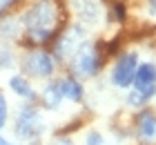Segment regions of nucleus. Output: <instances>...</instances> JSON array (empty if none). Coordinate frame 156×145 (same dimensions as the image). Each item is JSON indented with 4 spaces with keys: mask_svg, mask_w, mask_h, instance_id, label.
<instances>
[{
    "mask_svg": "<svg viewBox=\"0 0 156 145\" xmlns=\"http://www.w3.org/2000/svg\"><path fill=\"white\" fill-rule=\"evenodd\" d=\"M60 94H62V98L72 100V103H80L85 92H83V85L78 83L74 76H67V78L60 81Z\"/></svg>",
    "mask_w": 156,
    "mask_h": 145,
    "instance_id": "9d476101",
    "label": "nucleus"
},
{
    "mask_svg": "<svg viewBox=\"0 0 156 145\" xmlns=\"http://www.w3.org/2000/svg\"><path fill=\"white\" fill-rule=\"evenodd\" d=\"M136 69H138L136 54H125V56H120L118 63L114 65V69H112V83H114L116 87H129V85L134 83Z\"/></svg>",
    "mask_w": 156,
    "mask_h": 145,
    "instance_id": "0eeeda50",
    "label": "nucleus"
},
{
    "mask_svg": "<svg viewBox=\"0 0 156 145\" xmlns=\"http://www.w3.org/2000/svg\"><path fill=\"white\" fill-rule=\"evenodd\" d=\"M72 9L76 11V16L80 18L85 27H94L103 18L101 0H72Z\"/></svg>",
    "mask_w": 156,
    "mask_h": 145,
    "instance_id": "6e6552de",
    "label": "nucleus"
},
{
    "mask_svg": "<svg viewBox=\"0 0 156 145\" xmlns=\"http://www.w3.org/2000/svg\"><path fill=\"white\" fill-rule=\"evenodd\" d=\"M0 145H13V143H11V141H7L5 136H0Z\"/></svg>",
    "mask_w": 156,
    "mask_h": 145,
    "instance_id": "6ab92c4d",
    "label": "nucleus"
},
{
    "mask_svg": "<svg viewBox=\"0 0 156 145\" xmlns=\"http://www.w3.org/2000/svg\"><path fill=\"white\" fill-rule=\"evenodd\" d=\"M11 5H13V0H0V16H2V13L9 9Z\"/></svg>",
    "mask_w": 156,
    "mask_h": 145,
    "instance_id": "f3484780",
    "label": "nucleus"
},
{
    "mask_svg": "<svg viewBox=\"0 0 156 145\" xmlns=\"http://www.w3.org/2000/svg\"><path fill=\"white\" fill-rule=\"evenodd\" d=\"M45 132V121H42L40 112L34 105H25L20 107L13 121V134L23 141H34Z\"/></svg>",
    "mask_w": 156,
    "mask_h": 145,
    "instance_id": "7ed1b4c3",
    "label": "nucleus"
},
{
    "mask_svg": "<svg viewBox=\"0 0 156 145\" xmlns=\"http://www.w3.org/2000/svg\"><path fill=\"white\" fill-rule=\"evenodd\" d=\"M156 94V67L152 63L138 65L136 76H134V92L129 94L132 105H143Z\"/></svg>",
    "mask_w": 156,
    "mask_h": 145,
    "instance_id": "20e7f679",
    "label": "nucleus"
},
{
    "mask_svg": "<svg viewBox=\"0 0 156 145\" xmlns=\"http://www.w3.org/2000/svg\"><path fill=\"white\" fill-rule=\"evenodd\" d=\"M103 60H105V54L101 52V45H83L72 58L74 76H78V78L96 76L103 67Z\"/></svg>",
    "mask_w": 156,
    "mask_h": 145,
    "instance_id": "f03ea898",
    "label": "nucleus"
},
{
    "mask_svg": "<svg viewBox=\"0 0 156 145\" xmlns=\"http://www.w3.org/2000/svg\"><path fill=\"white\" fill-rule=\"evenodd\" d=\"M150 2V7H152V11H156V0H147Z\"/></svg>",
    "mask_w": 156,
    "mask_h": 145,
    "instance_id": "aec40b11",
    "label": "nucleus"
},
{
    "mask_svg": "<svg viewBox=\"0 0 156 145\" xmlns=\"http://www.w3.org/2000/svg\"><path fill=\"white\" fill-rule=\"evenodd\" d=\"M85 45V29L80 25H72L67 27L65 31L58 36V40L54 42V58H58V60H69V58H74L76 52Z\"/></svg>",
    "mask_w": 156,
    "mask_h": 145,
    "instance_id": "39448f33",
    "label": "nucleus"
},
{
    "mask_svg": "<svg viewBox=\"0 0 156 145\" xmlns=\"http://www.w3.org/2000/svg\"><path fill=\"white\" fill-rule=\"evenodd\" d=\"M29 145H40V141H38V139H34V141H31Z\"/></svg>",
    "mask_w": 156,
    "mask_h": 145,
    "instance_id": "412c9836",
    "label": "nucleus"
},
{
    "mask_svg": "<svg viewBox=\"0 0 156 145\" xmlns=\"http://www.w3.org/2000/svg\"><path fill=\"white\" fill-rule=\"evenodd\" d=\"M114 13H116L118 20H123V18H125V7L120 5V2H114Z\"/></svg>",
    "mask_w": 156,
    "mask_h": 145,
    "instance_id": "dca6fc26",
    "label": "nucleus"
},
{
    "mask_svg": "<svg viewBox=\"0 0 156 145\" xmlns=\"http://www.w3.org/2000/svg\"><path fill=\"white\" fill-rule=\"evenodd\" d=\"M9 85H11V89L25 100H34V96H36V94H34V87L29 85V81H27L25 76H11Z\"/></svg>",
    "mask_w": 156,
    "mask_h": 145,
    "instance_id": "f8f14e48",
    "label": "nucleus"
},
{
    "mask_svg": "<svg viewBox=\"0 0 156 145\" xmlns=\"http://www.w3.org/2000/svg\"><path fill=\"white\" fill-rule=\"evenodd\" d=\"M54 69H56V60H54V56L49 54V52L38 49V52L27 54V58H25V71L29 76L49 78V76L54 74Z\"/></svg>",
    "mask_w": 156,
    "mask_h": 145,
    "instance_id": "423d86ee",
    "label": "nucleus"
},
{
    "mask_svg": "<svg viewBox=\"0 0 156 145\" xmlns=\"http://www.w3.org/2000/svg\"><path fill=\"white\" fill-rule=\"evenodd\" d=\"M136 129H138V136L143 141H156V116L150 112H143L138 116V123H136Z\"/></svg>",
    "mask_w": 156,
    "mask_h": 145,
    "instance_id": "1a4fd4ad",
    "label": "nucleus"
},
{
    "mask_svg": "<svg viewBox=\"0 0 156 145\" xmlns=\"http://www.w3.org/2000/svg\"><path fill=\"white\" fill-rule=\"evenodd\" d=\"M11 63H13V58H11V52L2 49V52H0V69H2V67H9Z\"/></svg>",
    "mask_w": 156,
    "mask_h": 145,
    "instance_id": "2eb2a0df",
    "label": "nucleus"
},
{
    "mask_svg": "<svg viewBox=\"0 0 156 145\" xmlns=\"http://www.w3.org/2000/svg\"><path fill=\"white\" fill-rule=\"evenodd\" d=\"M51 145H74V143H72V141H67V139H56Z\"/></svg>",
    "mask_w": 156,
    "mask_h": 145,
    "instance_id": "a211bd4d",
    "label": "nucleus"
},
{
    "mask_svg": "<svg viewBox=\"0 0 156 145\" xmlns=\"http://www.w3.org/2000/svg\"><path fill=\"white\" fill-rule=\"evenodd\" d=\"M62 94H60V81H51L45 89H42V105L47 110H56L60 103H62Z\"/></svg>",
    "mask_w": 156,
    "mask_h": 145,
    "instance_id": "9b49d317",
    "label": "nucleus"
},
{
    "mask_svg": "<svg viewBox=\"0 0 156 145\" xmlns=\"http://www.w3.org/2000/svg\"><path fill=\"white\" fill-rule=\"evenodd\" d=\"M85 145H105V143H103L101 132H96V129L87 132V136H85Z\"/></svg>",
    "mask_w": 156,
    "mask_h": 145,
    "instance_id": "ddd939ff",
    "label": "nucleus"
},
{
    "mask_svg": "<svg viewBox=\"0 0 156 145\" xmlns=\"http://www.w3.org/2000/svg\"><path fill=\"white\" fill-rule=\"evenodd\" d=\"M7 98L2 96V94H0V129L5 127V123H7Z\"/></svg>",
    "mask_w": 156,
    "mask_h": 145,
    "instance_id": "4468645a",
    "label": "nucleus"
},
{
    "mask_svg": "<svg viewBox=\"0 0 156 145\" xmlns=\"http://www.w3.org/2000/svg\"><path fill=\"white\" fill-rule=\"evenodd\" d=\"M58 23H60V16L54 0H38L23 16V27L27 31V38L36 45L51 40L54 31L58 29Z\"/></svg>",
    "mask_w": 156,
    "mask_h": 145,
    "instance_id": "f257e3e1",
    "label": "nucleus"
}]
</instances>
